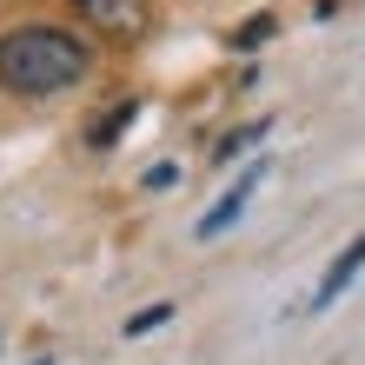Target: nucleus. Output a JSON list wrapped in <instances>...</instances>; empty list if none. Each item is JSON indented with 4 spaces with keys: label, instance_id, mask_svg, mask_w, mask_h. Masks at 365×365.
Instances as JSON below:
<instances>
[{
    "label": "nucleus",
    "instance_id": "obj_1",
    "mask_svg": "<svg viewBox=\"0 0 365 365\" xmlns=\"http://www.w3.org/2000/svg\"><path fill=\"white\" fill-rule=\"evenodd\" d=\"M93 73V47L67 27H14L0 34V87L7 93H67Z\"/></svg>",
    "mask_w": 365,
    "mask_h": 365
},
{
    "label": "nucleus",
    "instance_id": "obj_2",
    "mask_svg": "<svg viewBox=\"0 0 365 365\" xmlns=\"http://www.w3.org/2000/svg\"><path fill=\"white\" fill-rule=\"evenodd\" d=\"M73 14L100 34H113V40H133L146 27V0H73Z\"/></svg>",
    "mask_w": 365,
    "mask_h": 365
},
{
    "label": "nucleus",
    "instance_id": "obj_3",
    "mask_svg": "<svg viewBox=\"0 0 365 365\" xmlns=\"http://www.w3.org/2000/svg\"><path fill=\"white\" fill-rule=\"evenodd\" d=\"M259 180H266V166H246V173L226 186V200H212V206H206V220H200V240H220V232H226V226L246 212V200H252V186H259Z\"/></svg>",
    "mask_w": 365,
    "mask_h": 365
},
{
    "label": "nucleus",
    "instance_id": "obj_4",
    "mask_svg": "<svg viewBox=\"0 0 365 365\" xmlns=\"http://www.w3.org/2000/svg\"><path fill=\"white\" fill-rule=\"evenodd\" d=\"M359 266H365V232H359V240H352L346 252H339V259H332V266H326V279H319V292H312V306H319V312H326V306H332V299H339V292H346V286H352V279H359Z\"/></svg>",
    "mask_w": 365,
    "mask_h": 365
},
{
    "label": "nucleus",
    "instance_id": "obj_5",
    "mask_svg": "<svg viewBox=\"0 0 365 365\" xmlns=\"http://www.w3.org/2000/svg\"><path fill=\"white\" fill-rule=\"evenodd\" d=\"M133 120H140V100H120L113 113H100V120H93V133H87V140H93V146H113Z\"/></svg>",
    "mask_w": 365,
    "mask_h": 365
},
{
    "label": "nucleus",
    "instance_id": "obj_6",
    "mask_svg": "<svg viewBox=\"0 0 365 365\" xmlns=\"http://www.w3.org/2000/svg\"><path fill=\"white\" fill-rule=\"evenodd\" d=\"M166 319H173V306H146V312H133V319H126V339L153 332V326H166Z\"/></svg>",
    "mask_w": 365,
    "mask_h": 365
},
{
    "label": "nucleus",
    "instance_id": "obj_7",
    "mask_svg": "<svg viewBox=\"0 0 365 365\" xmlns=\"http://www.w3.org/2000/svg\"><path fill=\"white\" fill-rule=\"evenodd\" d=\"M259 133H266V126H240V133H226L220 146H212V160H232V153H240V146H252Z\"/></svg>",
    "mask_w": 365,
    "mask_h": 365
},
{
    "label": "nucleus",
    "instance_id": "obj_8",
    "mask_svg": "<svg viewBox=\"0 0 365 365\" xmlns=\"http://www.w3.org/2000/svg\"><path fill=\"white\" fill-rule=\"evenodd\" d=\"M173 180H180V166H173V160H160V166H146V186H153V192H166Z\"/></svg>",
    "mask_w": 365,
    "mask_h": 365
},
{
    "label": "nucleus",
    "instance_id": "obj_9",
    "mask_svg": "<svg viewBox=\"0 0 365 365\" xmlns=\"http://www.w3.org/2000/svg\"><path fill=\"white\" fill-rule=\"evenodd\" d=\"M266 34H272V14H259V20H252V27L240 34V47H259V40H266Z\"/></svg>",
    "mask_w": 365,
    "mask_h": 365
},
{
    "label": "nucleus",
    "instance_id": "obj_10",
    "mask_svg": "<svg viewBox=\"0 0 365 365\" xmlns=\"http://www.w3.org/2000/svg\"><path fill=\"white\" fill-rule=\"evenodd\" d=\"M34 365H53V359H34Z\"/></svg>",
    "mask_w": 365,
    "mask_h": 365
}]
</instances>
